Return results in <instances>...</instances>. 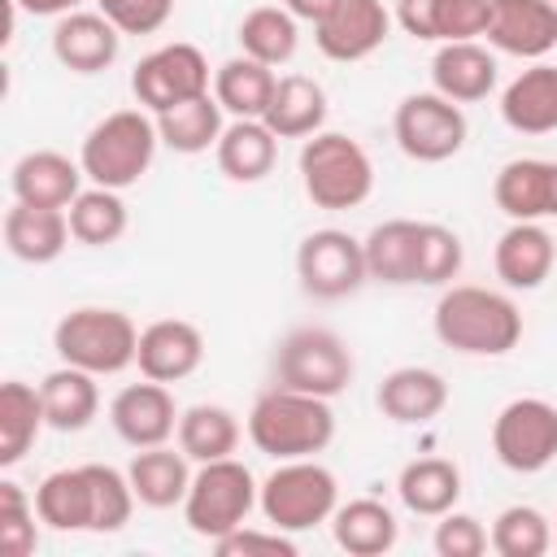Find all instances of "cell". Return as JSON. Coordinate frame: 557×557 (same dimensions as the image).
Here are the masks:
<instances>
[{
	"label": "cell",
	"instance_id": "1",
	"mask_svg": "<svg viewBox=\"0 0 557 557\" xmlns=\"http://www.w3.org/2000/svg\"><path fill=\"white\" fill-rule=\"evenodd\" d=\"M435 339L466 357H505L522 339V313L505 292L457 283L435 300Z\"/></svg>",
	"mask_w": 557,
	"mask_h": 557
},
{
	"label": "cell",
	"instance_id": "39",
	"mask_svg": "<svg viewBox=\"0 0 557 557\" xmlns=\"http://www.w3.org/2000/svg\"><path fill=\"white\" fill-rule=\"evenodd\" d=\"M487 540L500 557H544L553 548V522L535 505H509L496 513Z\"/></svg>",
	"mask_w": 557,
	"mask_h": 557
},
{
	"label": "cell",
	"instance_id": "43",
	"mask_svg": "<svg viewBox=\"0 0 557 557\" xmlns=\"http://www.w3.org/2000/svg\"><path fill=\"white\" fill-rule=\"evenodd\" d=\"M492 0H435V44L479 39L487 30Z\"/></svg>",
	"mask_w": 557,
	"mask_h": 557
},
{
	"label": "cell",
	"instance_id": "46",
	"mask_svg": "<svg viewBox=\"0 0 557 557\" xmlns=\"http://www.w3.org/2000/svg\"><path fill=\"white\" fill-rule=\"evenodd\" d=\"M213 553H222V557H296V540L287 531H278V527L261 531V527L244 522L231 535L213 540Z\"/></svg>",
	"mask_w": 557,
	"mask_h": 557
},
{
	"label": "cell",
	"instance_id": "33",
	"mask_svg": "<svg viewBox=\"0 0 557 557\" xmlns=\"http://www.w3.org/2000/svg\"><path fill=\"white\" fill-rule=\"evenodd\" d=\"M366 274L387 283V287H409L413 283V257H418V222L413 218H387L379 222L366 239Z\"/></svg>",
	"mask_w": 557,
	"mask_h": 557
},
{
	"label": "cell",
	"instance_id": "8",
	"mask_svg": "<svg viewBox=\"0 0 557 557\" xmlns=\"http://www.w3.org/2000/svg\"><path fill=\"white\" fill-rule=\"evenodd\" d=\"M352 352L348 344L326 331V326H296L283 335L278 352H274V374L283 387L309 392V396H339L352 383Z\"/></svg>",
	"mask_w": 557,
	"mask_h": 557
},
{
	"label": "cell",
	"instance_id": "12",
	"mask_svg": "<svg viewBox=\"0 0 557 557\" xmlns=\"http://www.w3.org/2000/svg\"><path fill=\"white\" fill-rule=\"evenodd\" d=\"M296 278L313 300H344L352 296L366 274V248L339 226L309 231L296 248Z\"/></svg>",
	"mask_w": 557,
	"mask_h": 557
},
{
	"label": "cell",
	"instance_id": "24",
	"mask_svg": "<svg viewBox=\"0 0 557 557\" xmlns=\"http://www.w3.org/2000/svg\"><path fill=\"white\" fill-rule=\"evenodd\" d=\"M70 218L65 209H39V205H22L13 200V209L4 213V248L26 261V265H48L65 252L70 244Z\"/></svg>",
	"mask_w": 557,
	"mask_h": 557
},
{
	"label": "cell",
	"instance_id": "26",
	"mask_svg": "<svg viewBox=\"0 0 557 557\" xmlns=\"http://www.w3.org/2000/svg\"><path fill=\"white\" fill-rule=\"evenodd\" d=\"M278 139H309L326 126V91L309 74H283L261 117Z\"/></svg>",
	"mask_w": 557,
	"mask_h": 557
},
{
	"label": "cell",
	"instance_id": "37",
	"mask_svg": "<svg viewBox=\"0 0 557 557\" xmlns=\"http://www.w3.org/2000/svg\"><path fill=\"white\" fill-rule=\"evenodd\" d=\"M178 448L196 466L235 457V448H239V418L226 405H205L200 400V405L183 409V418H178Z\"/></svg>",
	"mask_w": 557,
	"mask_h": 557
},
{
	"label": "cell",
	"instance_id": "34",
	"mask_svg": "<svg viewBox=\"0 0 557 557\" xmlns=\"http://www.w3.org/2000/svg\"><path fill=\"white\" fill-rule=\"evenodd\" d=\"M235 39H239V52L244 57H252V61H261V65L274 70V65H287L296 57V48H300V22L283 4H261V9H248L244 13Z\"/></svg>",
	"mask_w": 557,
	"mask_h": 557
},
{
	"label": "cell",
	"instance_id": "47",
	"mask_svg": "<svg viewBox=\"0 0 557 557\" xmlns=\"http://www.w3.org/2000/svg\"><path fill=\"white\" fill-rule=\"evenodd\" d=\"M392 17L400 22L405 35L435 44V0H396V13Z\"/></svg>",
	"mask_w": 557,
	"mask_h": 557
},
{
	"label": "cell",
	"instance_id": "9",
	"mask_svg": "<svg viewBox=\"0 0 557 557\" xmlns=\"http://www.w3.org/2000/svg\"><path fill=\"white\" fill-rule=\"evenodd\" d=\"M466 131L470 126H466L461 104L440 91H413L392 113V135H396L400 152L422 165H440V161L457 157L466 144Z\"/></svg>",
	"mask_w": 557,
	"mask_h": 557
},
{
	"label": "cell",
	"instance_id": "36",
	"mask_svg": "<svg viewBox=\"0 0 557 557\" xmlns=\"http://www.w3.org/2000/svg\"><path fill=\"white\" fill-rule=\"evenodd\" d=\"M35 509L39 522L52 531H91V483L83 466L52 470L35 487Z\"/></svg>",
	"mask_w": 557,
	"mask_h": 557
},
{
	"label": "cell",
	"instance_id": "45",
	"mask_svg": "<svg viewBox=\"0 0 557 557\" xmlns=\"http://www.w3.org/2000/svg\"><path fill=\"white\" fill-rule=\"evenodd\" d=\"M122 35H157L174 17V0H96Z\"/></svg>",
	"mask_w": 557,
	"mask_h": 557
},
{
	"label": "cell",
	"instance_id": "35",
	"mask_svg": "<svg viewBox=\"0 0 557 557\" xmlns=\"http://www.w3.org/2000/svg\"><path fill=\"white\" fill-rule=\"evenodd\" d=\"M278 74L252 57H231L213 70V96L231 117H265V104L274 96Z\"/></svg>",
	"mask_w": 557,
	"mask_h": 557
},
{
	"label": "cell",
	"instance_id": "38",
	"mask_svg": "<svg viewBox=\"0 0 557 557\" xmlns=\"http://www.w3.org/2000/svg\"><path fill=\"white\" fill-rule=\"evenodd\" d=\"M65 218H70V235L87 248H109L126 235V200L113 187H96V183L83 187L65 209Z\"/></svg>",
	"mask_w": 557,
	"mask_h": 557
},
{
	"label": "cell",
	"instance_id": "7",
	"mask_svg": "<svg viewBox=\"0 0 557 557\" xmlns=\"http://www.w3.org/2000/svg\"><path fill=\"white\" fill-rule=\"evenodd\" d=\"M257 500H261V487L244 461H235V457L205 461L191 474V487L183 496V522L200 540L213 544V540L231 535L235 527H244L248 513L257 509Z\"/></svg>",
	"mask_w": 557,
	"mask_h": 557
},
{
	"label": "cell",
	"instance_id": "6",
	"mask_svg": "<svg viewBox=\"0 0 557 557\" xmlns=\"http://www.w3.org/2000/svg\"><path fill=\"white\" fill-rule=\"evenodd\" d=\"M339 505V483L335 474L318 461V457H296V461H278L265 483H261V518L287 535L313 531L318 522H331Z\"/></svg>",
	"mask_w": 557,
	"mask_h": 557
},
{
	"label": "cell",
	"instance_id": "25",
	"mask_svg": "<svg viewBox=\"0 0 557 557\" xmlns=\"http://www.w3.org/2000/svg\"><path fill=\"white\" fill-rule=\"evenodd\" d=\"M126 479L135 487V500L148 509H170L183 505L187 487H191V457L183 448L170 444H152V448H135Z\"/></svg>",
	"mask_w": 557,
	"mask_h": 557
},
{
	"label": "cell",
	"instance_id": "16",
	"mask_svg": "<svg viewBox=\"0 0 557 557\" xmlns=\"http://www.w3.org/2000/svg\"><path fill=\"white\" fill-rule=\"evenodd\" d=\"M205 361V335L196 322L187 318H157L139 331V352H135V366L144 379H157V383H183L200 370Z\"/></svg>",
	"mask_w": 557,
	"mask_h": 557
},
{
	"label": "cell",
	"instance_id": "30",
	"mask_svg": "<svg viewBox=\"0 0 557 557\" xmlns=\"http://www.w3.org/2000/svg\"><path fill=\"white\" fill-rule=\"evenodd\" d=\"M396 496L418 518H440L461 500V470L448 457H418L396 474Z\"/></svg>",
	"mask_w": 557,
	"mask_h": 557
},
{
	"label": "cell",
	"instance_id": "44",
	"mask_svg": "<svg viewBox=\"0 0 557 557\" xmlns=\"http://www.w3.org/2000/svg\"><path fill=\"white\" fill-rule=\"evenodd\" d=\"M431 544H435L440 557H479V553H487L492 540H487V531H483V522L474 513L448 509V513H440Z\"/></svg>",
	"mask_w": 557,
	"mask_h": 557
},
{
	"label": "cell",
	"instance_id": "21",
	"mask_svg": "<svg viewBox=\"0 0 557 557\" xmlns=\"http://www.w3.org/2000/svg\"><path fill=\"white\" fill-rule=\"evenodd\" d=\"M553 261H557V239L548 235L544 222H509V231L496 239V252H492L496 278L509 292L544 287V278L553 274Z\"/></svg>",
	"mask_w": 557,
	"mask_h": 557
},
{
	"label": "cell",
	"instance_id": "40",
	"mask_svg": "<svg viewBox=\"0 0 557 557\" xmlns=\"http://www.w3.org/2000/svg\"><path fill=\"white\" fill-rule=\"evenodd\" d=\"M466 248L461 235L444 222H418V257H413V283L422 287H448L461 274Z\"/></svg>",
	"mask_w": 557,
	"mask_h": 557
},
{
	"label": "cell",
	"instance_id": "23",
	"mask_svg": "<svg viewBox=\"0 0 557 557\" xmlns=\"http://www.w3.org/2000/svg\"><path fill=\"white\" fill-rule=\"evenodd\" d=\"M500 122L518 135H553L557 131V65L531 61L500 91Z\"/></svg>",
	"mask_w": 557,
	"mask_h": 557
},
{
	"label": "cell",
	"instance_id": "18",
	"mask_svg": "<svg viewBox=\"0 0 557 557\" xmlns=\"http://www.w3.org/2000/svg\"><path fill=\"white\" fill-rule=\"evenodd\" d=\"M117 52H122V30L100 9H74L52 26V57L70 74H100L117 61Z\"/></svg>",
	"mask_w": 557,
	"mask_h": 557
},
{
	"label": "cell",
	"instance_id": "28",
	"mask_svg": "<svg viewBox=\"0 0 557 557\" xmlns=\"http://www.w3.org/2000/svg\"><path fill=\"white\" fill-rule=\"evenodd\" d=\"M331 531H335V544L344 553H352V557H383L400 540L396 513L383 500H374V496H357L348 505H335Z\"/></svg>",
	"mask_w": 557,
	"mask_h": 557
},
{
	"label": "cell",
	"instance_id": "32",
	"mask_svg": "<svg viewBox=\"0 0 557 557\" xmlns=\"http://www.w3.org/2000/svg\"><path fill=\"white\" fill-rule=\"evenodd\" d=\"M44 426H48V413H44L39 387L22 379L0 383V466H17Z\"/></svg>",
	"mask_w": 557,
	"mask_h": 557
},
{
	"label": "cell",
	"instance_id": "11",
	"mask_svg": "<svg viewBox=\"0 0 557 557\" xmlns=\"http://www.w3.org/2000/svg\"><path fill=\"white\" fill-rule=\"evenodd\" d=\"M209 61L196 44H161L148 57H139V65L131 70V91L139 100V109L148 113H165L191 96L209 91Z\"/></svg>",
	"mask_w": 557,
	"mask_h": 557
},
{
	"label": "cell",
	"instance_id": "14",
	"mask_svg": "<svg viewBox=\"0 0 557 557\" xmlns=\"http://www.w3.org/2000/svg\"><path fill=\"white\" fill-rule=\"evenodd\" d=\"M178 418H183V409L174 405L170 383H157V379L126 383L109 400V422H113L117 440L131 448L170 444V435H178Z\"/></svg>",
	"mask_w": 557,
	"mask_h": 557
},
{
	"label": "cell",
	"instance_id": "31",
	"mask_svg": "<svg viewBox=\"0 0 557 557\" xmlns=\"http://www.w3.org/2000/svg\"><path fill=\"white\" fill-rule=\"evenodd\" d=\"M222 113L226 109L218 104V96L205 91V96H191V100H183V104H174L165 113H152V117H157V131H161L165 148H174L183 157H196V152L218 148V139L226 131Z\"/></svg>",
	"mask_w": 557,
	"mask_h": 557
},
{
	"label": "cell",
	"instance_id": "51",
	"mask_svg": "<svg viewBox=\"0 0 557 557\" xmlns=\"http://www.w3.org/2000/svg\"><path fill=\"white\" fill-rule=\"evenodd\" d=\"M553 4H557V0H553Z\"/></svg>",
	"mask_w": 557,
	"mask_h": 557
},
{
	"label": "cell",
	"instance_id": "49",
	"mask_svg": "<svg viewBox=\"0 0 557 557\" xmlns=\"http://www.w3.org/2000/svg\"><path fill=\"white\" fill-rule=\"evenodd\" d=\"M83 0H17V9H26V13H35V17H65V13H74Z\"/></svg>",
	"mask_w": 557,
	"mask_h": 557
},
{
	"label": "cell",
	"instance_id": "15",
	"mask_svg": "<svg viewBox=\"0 0 557 557\" xmlns=\"http://www.w3.org/2000/svg\"><path fill=\"white\" fill-rule=\"evenodd\" d=\"M487 44L505 57L544 61L557 48V4L553 0H492Z\"/></svg>",
	"mask_w": 557,
	"mask_h": 557
},
{
	"label": "cell",
	"instance_id": "20",
	"mask_svg": "<svg viewBox=\"0 0 557 557\" xmlns=\"http://www.w3.org/2000/svg\"><path fill=\"white\" fill-rule=\"evenodd\" d=\"M496 78H500V65H496L492 48H483L479 39L440 44L431 57V87L457 104L487 100L496 91Z\"/></svg>",
	"mask_w": 557,
	"mask_h": 557
},
{
	"label": "cell",
	"instance_id": "19",
	"mask_svg": "<svg viewBox=\"0 0 557 557\" xmlns=\"http://www.w3.org/2000/svg\"><path fill=\"white\" fill-rule=\"evenodd\" d=\"M83 178H87L83 165L70 161L65 152H52V148H35V152L17 157L9 170L13 200L39 205V209H70L74 196L83 191Z\"/></svg>",
	"mask_w": 557,
	"mask_h": 557
},
{
	"label": "cell",
	"instance_id": "41",
	"mask_svg": "<svg viewBox=\"0 0 557 557\" xmlns=\"http://www.w3.org/2000/svg\"><path fill=\"white\" fill-rule=\"evenodd\" d=\"M87 470V483H91V535H113L131 522L135 513V487L126 479V470H113V466H83Z\"/></svg>",
	"mask_w": 557,
	"mask_h": 557
},
{
	"label": "cell",
	"instance_id": "27",
	"mask_svg": "<svg viewBox=\"0 0 557 557\" xmlns=\"http://www.w3.org/2000/svg\"><path fill=\"white\" fill-rule=\"evenodd\" d=\"M213 157L231 183H261L278 161V135L261 117H235L226 122Z\"/></svg>",
	"mask_w": 557,
	"mask_h": 557
},
{
	"label": "cell",
	"instance_id": "29",
	"mask_svg": "<svg viewBox=\"0 0 557 557\" xmlns=\"http://www.w3.org/2000/svg\"><path fill=\"white\" fill-rule=\"evenodd\" d=\"M39 396H44V413H48L52 431H87L100 413L96 374H87L78 366H65V361L52 374H44Z\"/></svg>",
	"mask_w": 557,
	"mask_h": 557
},
{
	"label": "cell",
	"instance_id": "48",
	"mask_svg": "<svg viewBox=\"0 0 557 557\" xmlns=\"http://www.w3.org/2000/svg\"><path fill=\"white\" fill-rule=\"evenodd\" d=\"M278 4H283L296 22H313V26H318V22H322L339 0H278Z\"/></svg>",
	"mask_w": 557,
	"mask_h": 557
},
{
	"label": "cell",
	"instance_id": "4",
	"mask_svg": "<svg viewBox=\"0 0 557 557\" xmlns=\"http://www.w3.org/2000/svg\"><path fill=\"white\" fill-rule=\"evenodd\" d=\"M300 187L318 209H357L374 191V161L352 135L318 131L300 148Z\"/></svg>",
	"mask_w": 557,
	"mask_h": 557
},
{
	"label": "cell",
	"instance_id": "22",
	"mask_svg": "<svg viewBox=\"0 0 557 557\" xmlns=\"http://www.w3.org/2000/svg\"><path fill=\"white\" fill-rule=\"evenodd\" d=\"M374 400H379L387 422H396V426H426L431 418L444 413L448 383L431 366H396L392 374H383Z\"/></svg>",
	"mask_w": 557,
	"mask_h": 557
},
{
	"label": "cell",
	"instance_id": "50",
	"mask_svg": "<svg viewBox=\"0 0 557 557\" xmlns=\"http://www.w3.org/2000/svg\"><path fill=\"white\" fill-rule=\"evenodd\" d=\"M553 544H557V527H553Z\"/></svg>",
	"mask_w": 557,
	"mask_h": 557
},
{
	"label": "cell",
	"instance_id": "17",
	"mask_svg": "<svg viewBox=\"0 0 557 557\" xmlns=\"http://www.w3.org/2000/svg\"><path fill=\"white\" fill-rule=\"evenodd\" d=\"M492 200L509 222H544L557 218V161L518 157L496 170Z\"/></svg>",
	"mask_w": 557,
	"mask_h": 557
},
{
	"label": "cell",
	"instance_id": "10",
	"mask_svg": "<svg viewBox=\"0 0 557 557\" xmlns=\"http://www.w3.org/2000/svg\"><path fill=\"white\" fill-rule=\"evenodd\" d=\"M492 453L513 474H540L557 461V405L544 396L509 400L492 422Z\"/></svg>",
	"mask_w": 557,
	"mask_h": 557
},
{
	"label": "cell",
	"instance_id": "5",
	"mask_svg": "<svg viewBox=\"0 0 557 557\" xmlns=\"http://www.w3.org/2000/svg\"><path fill=\"white\" fill-rule=\"evenodd\" d=\"M52 348L65 366H78L87 374H122L126 366H135L139 352V326L109 305H78L70 313H61V322L52 326Z\"/></svg>",
	"mask_w": 557,
	"mask_h": 557
},
{
	"label": "cell",
	"instance_id": "13",
	"mask_svg": "<svg viewBox=\"0 0 557 557\" xmlns=\"http://www.w3.org/2000/svg\"><path fill=\"white\" fill-rule=\"evenodd\" d=\"M392 13L383 0H339L318 26H313V44L326 61H339V65H352V61H366L374 57L387 35H392Z\"/></svg>",
	"mask_w": 557,
	"mask_h": 557
},
{
	"label": "cell",
	"instance_id": "3",
	"mask_svg": "<svg viewBox=\"0 0 557 557\" xmlns=\"http://www.w3.org/2000/svg\"><path fill=\"white\" fill-rule=\"evenodd\" d=\"M157 144H161V131L148 109H113L83 135L78 165L96 187L126 191L148 174Z\"/></svg>",
	"mask_w": 557,
	"mask_h": 557
},
{
	"label": "cell",
	"instance_id": "42",
	"mask_svg": "<svg viewBox=\"0 0 557 557\" xmlns=\"http://www.w3.org/2000/svg\"><path fill=\"white\" fill-rule=\"evenodd\" d=\"M39 509L35 496H26L13 479L0 483V553L4 557H30L39 548Z\"/></svg>",
	"mask_w": 557,
	"mask_h": 557
},
{
	"label": "cell",
	"instance_id": "2",
	"mask_svg": "<svg viewBox=\"0 0 557 557\" xmlns=\"http://www.w3.org/2000/svg\"><path fill=\"white\" fill-rule=\"evenodd\" d=\"M248 440L257 453L274 461L318 457L335 440V409L322 396L296 392V387H270L248 409Z\"/></svg>",
	"mask_w": 557,
	"mask_h": 557
}]
</instances>
